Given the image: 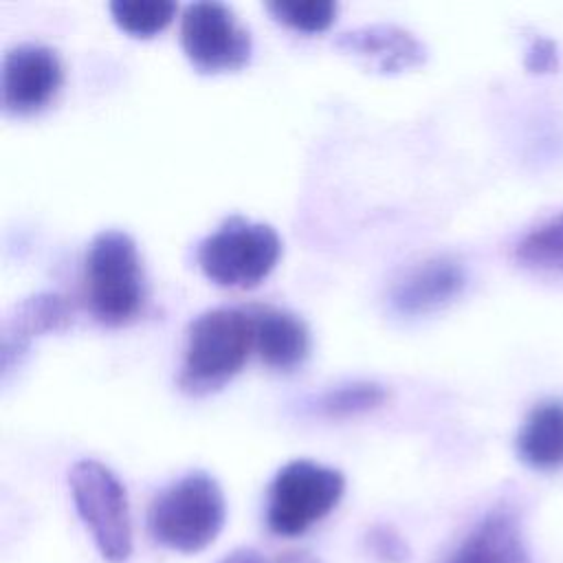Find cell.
I'll return each instance as SVG.
<instances>
[{"mask_svg": "<svg viewBox=\"0 0 563 563\" xmlns=\"http://www.w3.org/2000/svg\"><path fill=\"white\" fill-rule=\"evenodd\" d=\"M251 350H255L253 312L240 308L205 310L187 328L180 389L191 396L220 389L242 369Z\"/></svg>", "mask_w": 563, "mask_h": 563, "instance_id": "6da1fadb", "label": "cell"}, {"mask_svg": "<svg viewBox=\"0 0 563 563\" xmlns=\"http://www.w3.org/2000/svg\"><path fill=\"white\" fill-rule=\"evenodd\" d=\"M227 519V501L220 484L194 471L163 488L150 504L147 528L161 545L194 554L216 541Z\"/></svg>", "mask_w": 563, "mask_h": 563, "instance_id": "7a4b0ae2", "label": "cell"}, {"mask_svg": "<svg viewBox=\"0 0 563 563\" xmlns=\"http://www.w3.org/2000/svg\"><path fill=\"white\" fill-rule=\"evenodd\" d=\"M84 292L90 312L106 325H121L139 314L145 279L130 233L108 229L92 238L84 257Z\"/></svg>", "mask_w": 563, "mask_h": 563, "instance_id": "3957f363", "label": "cell"}, {"mask_svg": "<svg viewBox=\"0 0 563 563\" xmlns=\"http://www.w3.org/2000/svg\"><path fill=\"white\" fill-rule=\"evenodd\" d=\"M282 240L266 222L231 216L198 244V266L224 288H255L277 266Z\"/></svg>", "mask_w": 563, "mask_h": 563, "instance_id": "277c9868", "label": "cell"}, {"mask_svg": "<svg viewBox=\"0 0 563 563\" xmlns=\"http://www.w3.org/2000/svg\"><path fill=\"white\" fill-rule=\"evenodd\" d=\"M77 515L92 534L99 554L123 563L132 554V519L125 486L97 460H79L68 473Z\"/></svg>", "mask_w": 563, "mask_h": 563, "instance_id": "5b68a950", "label": "cell"}, {"mask_svg": "<svg viewBox=\"0 0 563 563\" xmlns=\"http://www.w3.org/2000/svg\"><path fill=\"white\" fill-rule=\"evenodd\" d=\"M343 490L341 471L312 460H292L277 471L271 484L266 523L279 537L303 534L334 510Z\"/></svg>", "mask_w": 563, "mask_h": 563, "instance_id": "8992f818", "label": "cell"}, {"mask_svg": "<svg viewBox=\"0 0 563 563\" xmlns=\"http://www.w3.org/2000/svg\"><path fill=\"white\" fill-rule=\"evenodd\" d=\"M180 44L200 73H233L249 64L251 33L235 13L213 0L191 2L180 18Z\"/></svg>", "mask_w": 563, "mask_h": 563, "instance_id": "52a82bcc", "label": "cell"}, {"mask_svg": "<svg viewBox=\"0 0 563 563\" xmlns=\"http://www.w3.org/2000/svg\"><path fill=\"white\" fill-rule=\"evenodd\" d=\"M0 75L4 110L11 114H33L57 95L64 68L51 46L24 42L4 53Z\"/></svg>", "mask_w": 563, "mask_h": 563, "instance_id": "ba28073f", "label": "cell"}, {"mask_svg": "<svg viewBox=\"0 0 563 563\" xmlns=\"http://www.w3.org/2000/svg\"><path fill=\"white\" fill-rule=\"evenodd\" d=\"M73 325V308L57 292H37L20 303L2 321L0 332V367L2 378L20 363L33 339L62 332Z\"/></svg>", "mask_w": 563, "mask_h": 563, "instance_id": "9c48e42d", "label": "cell"}, {"mask_svg": "<svg viewBox=\"0 0 563 563\" xmlns=\"http://www.w3.org/2000/svg\"><path fill=\"white\" fill-rule=\"evenodd\" d=\"M464 271L451 257H431L407 268L389 290V303L398 314L418 317L451 303L464 288Z\"/></svg>", "mask_w": 563, "mask_h": 563, "instance_id": "30bf717a", "label": "cell"}, {"mask_svg": "<svg viewBox=\"0 0 563 563\" xmlns=\"http://www.w3.org/2000/svg\"><path fill=\"white\" fill-rule=\"evenodd\" d=\"M334 46L383 75L416 68L427 59L424 44L396 24H367L345 31L334 40Z\"/></svg>", "mask_w": 563, "mask_h": 563, "instance_id": "8fae6325", "label": "cell"}, {"mask_svg": "<svg viewBox=\"0 0 563 563\" xmlns=\"http://www.w3.org/2000/svg\"><path fill=\"white\" fill-rule=\"evenodd\" d=\"M442 563H530V559L517 517L508 508H495Z\"/></svg>", "mask_w": 563, "mask_h": 563, "instance_id": "7c38bea8", "label": "cell"}, {"mask_svg": "<svg viewBox=\"0 0 563 563\" xmlns=\"http://www.w3.org/2000/svg\"><path fill=\"white\" fill-rule=\"evenodd\" d=\"M255 350L260 358L279 372L299 367L310 354L308 325L292 312L277 308L253 310Z\"/></svg>", "mask_w": 563, "mask_h": 563, "instance_id": "4fadbf2b", "label": "cell"}, {"mask_svg": "<svg viewBox=\"0 0 563 563\" xmlns=\"http://www.w3.org/2000/svg\"><path fill=\"white\" fill-rule=\"evenodd\" d=\"M517 453L528 466L537 471H552L563 466L561 400L541 402L528 413L517 435Z\"/></svg>", "mask_w": 563, "mask_h": 563, "instance_id": "5bb4252c", "label": "cell"}, {"mask_svg": "<svg viewBox=\"0 0 563 563\" xmlns=\"http://www.w3.org/2000/svg\"><path fill=\"white\" fill-rule=\"evenodd\" d=\"M387 389L374 380H354L325 389L312 400V409L325 418H350L380 407Z\"/></svg>", "mask_w": 563, "mask_h": 563, "instance_id": "9a60e30c", "label": "cell"}, {"mask_svg": "<svg viewBox=\"0 0 563 563\" xmlns=\"http://www.w3.org/2000/svg\"><path fill=\"white\" fill-rule=\"evenodd\" d=\"M108 9L121 31L134 37H152L174 20L178 7L172 0H114Z\"/></svg>", "mask_w": 563, "mask_h": 563, "instance_id": "2e32d148", "label": "cell"}, {"mask_svg": "<svg viewBox=\"0 0 563 563\" xmlns=\"http://www.w3.org/2000/svg\"><path fill=\"white\" fill-rule=\"evenodd\" d=\"M517 260L528 266L563 273V213L532 229L517 244Z\"/></svg>", "mask_w": 563, "mask_h": 563, "instance_id": "e0dca14e", "label": "cell"}, {"mask_svg": "<svg viewBox=\"0 0 563 563\" xmlns=\"http://www.w3.org/2000/svg\"><path fill=\"white\" fill-rule=\"evenodd\" d=\"M266 9L295 31L321 33L334 22L339 4L332 0H273L266 2Z\"/></svg>", "mask_w": 563, "mask_h": 563, "instance_id": "ac0fdd59", "label": "cell"}, {"mask_svg": "<svg viewBox=\"0 0 563 563\" xmlns=\"http://www.w3.org/2000/svg\"><path fill=\"white\" fill-rule=\"evenodd\" d=\"M367 541L374 556H378L383 563H402L407 559V545L391 528H374Z\"/></svg>", "mask_w": 563, "mask_h": 563, "instance_id": "d6986e66", "label": "cell"}, {"mask_svg": "<svg viewBox=\"0 0 563 563\" xmlns=\"http://www.w3.org/2000/svg\"><path fill=\"white\" fill-rule=\"evenodd\" d=\"M552 64H556V53H554V46L548 42V40H537L528 53V66L532 70H550Z\"/></svg>", "mask_w": 563, "mask_h": 563, "instance_id": "ffe728a7", "label": "cell"}, {"mask_svg": "<svg viewBox=\"0 0 563 563\" xmlns=\"http://www.w3.org/2000/svg\"><path fill=\"white\" fill-rule=\"evenodd\" d=\"M220 563H268V561L251 548H238L231 554H227Z\"/></svg>", "mask_w": 563, "mask_h": 563, "instance_id": "44dd1931", "label": "cell"}]
</instances>
